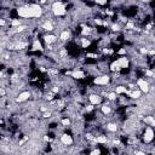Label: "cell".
<instances>
[{
  "mask_svg": "<svg viewBox=\"0 0 155 155\" xmlns=\"http://www.w3.org/2000/svg\"><path fill=\"white\" fill-rule=\"evenodd\" d=\"M51 12L56 17H61V16H64L67 13V7L62 1H54L51 5Z\"/></svg>",
  "mask_w": 155,
  "mask_h": 155,
  "instance_id": "obj_1",
  "label": "cell"
},
{
  "mask_svg": "<svg viewBox=\"0 0 155 155\" xmlns=\"http://www.w3.org/2000/svg\"><path fill=\"white\" fill-rule=\"evenodd\" d=\"M143 136H142V138H143V142L145 143V144H150L153 140H154V131H153V126H145L144 127V130H143Z\"/></svg>",
  "mask_w": 155,
  "mask_h": 155,
  "instance_id": "obj_2",
  "label": "cell"
},
{
  "mask_svg": "<svg viewBox=\"0 0 155 155\" xmlns=\"http://www.w3.org/2000/svg\"><path fill=\"white\" fill-rule=\"evenodd\" d=\"M136 86L142 91V93H148L151 85L144 78H137L136 79Z\"/></svg>",
  "mask_w": 155,
  "mask_h": 155,
  "instance_id": "obj_3",
  "label": "cell"
},
{
  "mask_svg": "<svg viewBox=\"0 0 155 155\" xmlns=\"http://www.w3.org/2000/svg\"><path fill=\"white\" fill-rule=\"evenodd\" d=\"M93 84L98 86H107L110 84V75L108 74H102L99 76H96L93 79Z\"/></svg>",
  "mask_w": 155,
  "mask_h": 155,
  "instance_id": "obj_4",
  "label": "cell"
},
{
  "mask_svg": "<svg viewBox=\"0 0 155 155\" xmlns=\"http://www.w3.org/2000/svg\"><path fill=\"white\" fill-rule=\"evenodd\" d=\"M59 142L64 147H70L74 143V138L70 134H68V133H62L61 134V138H59Z\"/></svg>",
  "mask_w": 155,
  "mask_h": 155,
  "instance_id": "obj_5",
  "label": "cell"
},
{
  "mask_svg": "<svg viewBox=\"0 0 155 155\" xmlns=\"http://www.w3.org/2000/svg\"><path fill=\"white\" fill-rule=\"evenodd\" d=\"M102 98H103V97H102L99 93H97V92L91 93V94L88 96V101H90V103L93 104V105H98V104H101V103H102Z\"/></svg>",
  "mask_w": 155,
  "mask_h": 155,
  "instance_id": "obj_6",
  "label": "cell"
},
{
  "mask_svg": "<svg viewBox=\"0 0 155 155\" xmlns=\"http://www.w3.org/2000/svg\"><path fill=\"white\" fill-rule=\"evenodd\" d=\"M30 97H31V92H30V91H23V92H21V93L17 96L16 102H17V103L27 102V101H28Z\"/></svg>",
  "mask_w": 155,
  "mask_h": 155,
  "instance_id": "obj_7",
  "label": "cell"
},
{
  "mask_svg": "<svg viewBox=\"0 0 155 155\" xmlns=\"http://www.w3.org/2000/svg\"><path fill=\"white\" fill-rule=\"evenodd\" d=\"M116 61H117V63L120 64V68H121V69H125V68H128V67H130V58L126 57V56H122V57L117 58Z\"/></svg>",
  "mask_w": 155,
  "mask_h": 155,
  "instance_id": "obj_8",
  "label": "cell"
},
{
  "mask_svg": "<svg viewBox=\"0 0 155 155\" xmlns=\"http://www.w3.org/2000/svg\"><path fill=\"white\" fill-rule=\"evenodd\" d=\"M71 78L73 79H76V80H81V79H85V73L82 71V70H80V69H74L73 71H71Z\"/></svg>",
  "mask_w": 155,
  "mask_h": 155,
  "instance_id": "obj_9",
  "label": "cell"
},
{
  "mask_svg": "<svg viewBox=\"0 0 155 155\" xmlns=\"http://www.w3.org/2000/svg\"><path fill=\"white\" fill-rule=\"evenodd\" d=\"M105 128H107V131H109L111 133H115L119 130V125L116 122H114V121H109V122H107Z\"/></svg>",
  "mask_w": 155,
  "mask_h": 155,
  "instance_id": "obj_10",
  "label": "cell"
},
{
  "mask_svg": "<svg viewBox=\"0 0 155 155\" xmlns=\"http://www.w3.org/2000/svg\"><path fill=\"white\" fill-rule=\"evenodd\" d=\"M69 39H70V31L69 30H61L59 36H58V40L62 41V42H65Z\"/></svg>",
  "mask_w": 155,
  "mask_h": 155,
  "instance_id": "obj_11",
  "label": "cell"
},
{
  "mask_svg": "<svg viewBox=\"0 0 155 155\" xmlns=\"http://www.w3.org/2000/svg\"><path fill=\"white\" fill-rule=\"evenodd\" d=\"M57 36L54 34H45L44 35V41L46 44H56L57 42Z\"/></svg>",
  "mask_w": 155,
  "mask_h": 155,
  "instance_id": "obj_12",
  "label": "cell"
},
{
  "mask_svg": "<svg viewBox=\"0 0 155 155\" xmlns=\"http://www.w3.org/2000/svg\"><path fill=\"white\" fill-rule=\"evenodd\" d=\"M31 50L33 51H42V45L39 41V39H34L33 45H31Z\"/></svg>",
  "mask_w": 155,
  "mask_h": 155,
  "instance_id": "obj_13",
  "label": "cell"
},
{
  "mask_svg": "<svg viewBox=\"0 0 155 155\" xmlns=\"http://www.w3.org/2000/svg\"><path fill=\"white\" fill-rule=\"evenodd\" d=\"M110 29H111V31L117 33V31L121 30V25H120V23H113V24L110 25Z\"/></svg>",
  "mask_w": 155,
  "mask_h": 155,
  "instance_id": "obj_14",
  "label": "cell"
},
{
  "mask_svg": "<svg viewBox=\"0 0 155 155\" xmlns=\"http://www.w3.org/2000/svg\"><path fill=\"white\" fill-rule=\"evenodd\" d=\"M61 124H62V126H63V127H68V126L71 124V120H70L69 117H65V119H62Z\"/></svg>",
  "mask_w": 155,
  "mask_h": 155,
  "instance_id": "obj_15",
  "label": "cell"
},
{
  "mask_svg": "<svg viewBox=\"0 0 155 155\" xmlns=\"http://www.w3.org/2000/svg\"><path fill=\"white\" fill-rule=\"evenodd\" d=\"M19 24H22V19H11V25L12 27H18Z\"/></svg>",
  "mask_w": 155,
  "mask_h": 155,
  "instance_id": "obj_16",
  "label": "cell"
},
{
  "mask_svg": "<svg viewBox=\"0 0 155 155\" xmlns=\"http://www.w3.org/2000/svg\"><path fill=\"white\" fill-rule=\"evenodd\" d=\"M94 2H97L98 5H105L108 2V0H94Z\"/></svg>",
  "mask_w": 155,
  "mask_h": 155,
  "instance_id": "obj_17",
  "label": "cell"
},
{
  "mask_svg": "<svg viewBox=\"0 0 155 155\" xmlns=\"http://www.w3.org/2000/svg\"><path fill=\"white\" fill-rule=\"evenodd\" d=\"M90 153H91V154H101L102 151H101L99 149H94V150H91Z\"/></svg>",
  "mask_w": 155,
  "mask_h": 155,
  "instance_id": "obj_18",
  "label": "cell"
}]
</instances>
